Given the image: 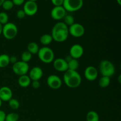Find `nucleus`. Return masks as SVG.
<instances>
[{"label": "nucleus", "mask_w": 121, "mask_h": 121, "mask_svg": "<svg viewBox=\"0 0 121 121\" xmlns=\"http://www.w3.org/2000/svg\"><path fill=\"white\" fill-rule=\"evenodd\" d=\"M51 35L56 42H64L69 37V27L63 22H57L52 28Z\"/></svg>", "instance_id": "f257e3e1"}, {"label": "nucleus", "mask_w": 121, "mask_h": 121, "mask_svg": "<svg viewBox=\"0 0 121 121\" xmlns=\"http://www.w3.org/2000/svg\"><path fill=\"white\" fill-rule=\"evenodd\" d=\"M63 81L67 87L76 88L81 84L82 77L77 70L68 69L64 73Z\"/></svg>", "instance_id": "f03ea898"}, {"label": "nucleus", "mask_w": 121, "mask_h": 121, "mask_svg": "<svg viewBox=\"0 0 121 121\" xmlns=\"http://www.w3.org/2000/svg\"><path fill=\"white\" fill-rule=\"evenodd\" d=\"M99 70L102 76L111 78L115 73V67L109 60H103L99 63Z\"/></svg>", "instance_id": "7ed1b4c3"}, {"label": "nucleus", "mask_w": 121, "mask_h": 121, "mask_svg": "<svg viewBox=\"0 0 121 121\" xmlns=\"http://www.w3.org/2000/svg\"><path fill=\"white\" fill-rule=\"evenodd\" d=\"M39 59L44 63H52L54 60V53L53 50L48 47H43L39 49L37 53Z\"/></svg>", "instance_id": "20e7f679"}, {"label": "nucleus", "mask_w": 121, "mask_h": 121, "mask_svg": "<svg viewBox=\"0 0 121 121\" xmlns=\"http://www.w3.org/2000/svg\"><path fill=\"white\" fill-rule=\"evenodd\" d=\"M2 34L7 40L14 39L18 34L17 27L13 22H8L2 27Z\"/></svg>", "instance_id": "39448f33"}, {"label": "nucleus", "mask_w": 121, "mask_h": 121, "mask_svg": "<svg viewBox=\"0 0 121 121\" xmlns=\"http://www.w3.org/2000/svg\"><path fill=\"white\" fill-rule=\"evenodd\" d=\"M83 5V0H64L63 7L66 11L75 12L81 9Z\"/></svg>", "instance_id": "423d86ee"}, {"label": "nucleus", "mask_w": 121, "mask_h": 121, "mask_svg": "<svg viewBox=\"0 0 121 121\" xmlns=\"http://www.w3.org/2000/svg\"><path fill=\"white\" fill-rule=\"evenodd\" d=\"M12 69L14 73L19 76L27 74L29 71L30 67L28 63L22 61H17L13 65Z\"/></svg>", "instance_id": "0eeeda50"}, {"label": "nucleus", "mask_w": 121, "mask_h": 121, "mask_svg": "<svg viewBox=\"0 0 121 121\" xmlns=\"http://www.w3.org/2000/svg\"><path fill=\"white\" fill-rule=\"evenodd\" d=\"M85 27L80 23L74 22L73 24L69 27V33L74 37H81L85 34Z\"/></svg>", "instance_id": "6e6552de"}, {"label": "nucleus", "mask_w": 121, "mask_h": 121, "mask_svg": "<svg viewBox=\"0 0 121 121\" xmlns=\"http://www.w3.org/2000/svg\"><path fill=\"white\" fill-rule=\"evenodd\" d=\"M47 84L52 89H59L62 85L61 78L55 74H51L47 79Z\"/></svg>", "instance_id": "1a4fd4ad"}, {"label": "nucleus", "mask_w": 121, "mask_h": 121, "mask_svg": "<svg viewBox=\"0 0 121 121\" xmlns=\"http://www.w3.org/2000/svg\"><path fill=\"white\" fill-rule=\"evenodd\" d=\"M24 11L26 13V15L28 16H33L35 15L38 11V5L36 2L31 1H27L24 4Z\"/></svg>", "instance_id": "9d476101"}, {"label": "nucleus", "mask_w": 121, "mask_h": 121, "mask_svg": "<svg viewBox=\"0 0 121 121\" xmlns=\"http://www.w3.org/2000/svg\"><path fill=\"white\" fill-rule=\"evenodd\" d=\"M66 12L63 6L54 7L51 11L50 15L53 20L59 21L64 18L66 15Z\"/></svg>", "instance_id": "9b49d317"}, {"label": "nucleus", "mask_w": 121, "mask_h": 121, "mask_svg": "<svg viewBox=\"0 0 121 121\" xmlns=\"http://www.w3.org/2000/svg\"><path fill=\"white\" fill-rule=\"evenodd\" d=\"M84 75L86 80L88 81H95L98 78V71L95 66H89L85 69Z\"/></svg>", "instance_id": "f8f14e48"}, {"label": "nucleus", "mask_w": 121, "mask_h": 121, "mask_svg": "<svg viewBox=\"0 0 121 121\" xmlns=\"http://www.w3.org/2000/svg\"><path fill=\"white\" fill-rule=\"evenodd\" d=\"M69 55L72 57L73 59H80L82 57L84 54L83 47L79 44H75L72 46L70 48Z\"/></svg>", "instance_id": "ddd939ff"}, {"label": "nucleus", "mask_w": 121, "mask_h": 121, "mask_svg": "<svg viewBox=\"0 0 121 121\" xmlns=\"http://www.w3.org/2000/svg\"><path fill=\"white\" fill-rule=\"evenodd\" d=\"M53 63V67L57 71L60 72H65L68 70L67 63L65 59L57 58L54 59Z\"/></svg>", "instance_id": "4468645a"}, {"label": "nucleus", "mask_w": 121, "mask_h": 121, "mask_svg": "<svg viewBox=\"0 0 121 121\" xmlns=\"http://www.w3.org/2000/svg\"><path fill=\"white\" fill-rule=\"evenodd\" d=\"M13 98V91L7 86H3L0 88V99L2 101L8 102Z\"/></svg>", "instance_id": "2eb2a0df"}, {"label": "nucleus", "mask_w": 121, "mask_h": 121, "mask_svg": "<svg viewBox=\"0 0 121 121\" xmlns=\"http://www.w3.org/2000/svg\"><path fill=\"white\" fill-rule=\"evenodd\" d=\"M43 76V71L40 67H34L30 70L29 75L31 81L33 80H39Z\"/></svg>", "instance_id": "dca6fc26"}, {"label": "nucleus", "mask_w": 121, "mask_h": 121, "mask_svg": "<svg viewBox=\"0 0 121 121\" xmlns=\"http://www.w3.org/2000/svg\"><path fill=\"white\" fill-rule=\"evenodd\" d=\"M19 86L22 87H27L31 85V80L30 79V77L27 74L25 75L20 76L18 80Z\"/></svg>", "instance_id": "f3484780"}, {"label": "nucleus", "mask_w": 121, "mask_h": 121, "mask_svg": "<svg viewBox=\"0 0 121 121\" xmlns=\"http://www.w3.org/2000/svg\"><path fill=\"white\" fill-rule=\"evenodd\" d=\"M53 38L51 34H45L41 35L40 39V41L43 45L46 46L49 45L50 44L52 43L53 41Z\"/></svg>", "instance_id": "a211bd4d"}, {"label": "nucleus", "mask_w": 121, "mask_h": 121, "mask_svg": "<svg viewBox=\"0 0 121 121\" xmlns=\"http://www.w3.org/2000/svg\"><path fill=\"white\" fill-rule=\"evenodd\" d=\"M39 49H40V48L39 47V45L35 42L30 43L27 46V51L29 52L32 55L37 54Z\"/></svg>", "instance_id": "6ab92c4d"}, {"label": "nucleus", "mask_w": 121, "mask_h": 121, "mask_svg": "<svg viewBox=\"0 0 121 121\" xmlns=\"http://www.w3.org/2000/svg\"><path fill=\"white\" fill-rule=\"evenodd\" d=\"M86 121H99V116L95 111H91L86 114Z\"/></svg>", "instance_id": "aec40b11"}, {"label": "nucleus", "mask_w": 121, "mask_h": 121, "mask_svg": "<svg viewBox=\"0 0 121 121\" xmlns=\"http://www.w3.org/2000/svg\"><path fill=\"white\" fill-rule=\"evenodd\" d=\"M9 64V56L6 54L0 55V68H4Z\"/></svg>", "instance_id": "412c9836"}, {"label": "nucleus", "mask_w": 121, "mask_h": 121, "mask_svg": "<svg viewBox=\"0 0 121 121\" xmlns=\"http://www.w3.org/2000/svg\"><path fill=\"white\" fill-rule=\"evenodd\" d=\"M111 83V78L107 76H102L99 80V85L102 88H105L109 86Z\"/></svg>", "instance_id": "4be33fe9"}, {"label": "nucleus", "mask_w": 121, "mask_h": 121, "mask_svg": "<svg viewBox=\"0 0 121 121\" xmlns=\"http://www.w3.org/2000/svg\"><path fill=\"white\" fill-rule=\"evenodd\" d=\"M68 69L72 70H77L79 67V63L77 59H74L72 58L70 61L67 62Z\"/></svg>", "instance_id": "5701e85b"}, {"label": "nucleus", "mask_w": 121, "mask_h": 121, "mask_svg": "<svg viewBox=\"0 0 121 121\" xmlns=\"http://www.w3.org/2000/svg\"><path fill=\"white\" fill-rule=\"evenodd\" d=\"M8 105L11 109L13 110H17L20 108V104L18 100L14 98H11L10 100L8 101Z\"/></svg>", "instance_id": "b1692460"}, {"label": "nucleus", "mask_w": 121, "mask_h": 121, "mask_svg": "<svg viewBox=\"0 0 121 121\" xmlns=\"http://www.w3.org/2000/svg\"><path fill=\"white\" fill-rule=\"evenodd\" d=\"M63 20V22L68 27L74 23V18L72 15H67L66 14L65 17H64Z\"/></svg>", "instance_id": "393cba45"}, {"label": "nucleus", "mask_w": 121, "mask_h": 121, "mask_svg": "<svg viewBox=\"0 0 121 121\" xmlns=\"http://www.w3.org/2000/svg\"><path fill=\"white\" fill-rule=\"evenodd\" d=\"M21 61L24 62L28 63L32 59V54L28 51H25L21 54Z\"/></svg>", "instance_id": "a878e982"}, {"label": "nucleus", "mask_w": 121, "mask_h": 121, "mask_svg": "<svg viewBox=\"0 0 121 121\" xmlns=\"http://www.w3.org/2000/svg\"><path fill=\"white\" fill-rule=\"evenodd\" d=\"M19 115L16 113L11 112L6 115L5 121H18Z\"/></svg>", "instance_id": "bb28decb"}, {"label": "nucleus", "mask_w": 121, "mask_h": 121, "mask_svg": "<svg viewBox=\"0 0 121 121\" xmlns=\"http://www.w3.org/2000/svg\"><path fill=\"white\" fill-rule=\"evenodd\" d=\"M14 4L11 0H5L3 4H2V7L6 11H8L14 7Z\"/></svg>", "instance_id": "cd10ccee"}, {"label": "nucleus", "mask_w": 121, "mask_h": 121, "mask_svg": "<svg viewBox=\"0 0 121 121\" xmlns=\"http://www.w3.org/2000/svg\"><path fill=\"white\" fill-rule=\"evenodd\" d=\"M8 14L5 12H1L0 13V24L4 26L8 22Z\"/></svg>", "instance_id": "c85d7f7f"}, {"label": "nucleus", "mask_w": 121, "mask_h": 121, "mask_svg": "<svg viewBox=\"0 0 121 121\" xmlns=\"http://www.w3.org/2000/svg\"><path fill=\"white\" fill-rule=\"evenodd\" d=\"M17 17L19 19H22L26 17V13L23 9H19L16 13Z\"/></svg>", "instance_id": "c756f323"}, {"label": "nucleus", "mask_w": 121, "mask_h": 121, "mask_svg": "<svg viewBox=\"0 0 121 121\" xmlns=\"http://www.w3.org/2000/svg\"><path fill=\"white\" fill-rule=\"evenodd\" d=\"M51 1L54 7H59V6H63L64 0H51Z\"/></svg>", "instance_id": "7c9ffc66"}, {"label": "nucleus", "mask_w": 121, "mask_h": 121, "mask_svg": "<svg viewBox=\"0 0 121 121\" xmlns=\"http://www.w3.org/2000/svg\"><path fill=\"white\" fill-rule=\"evenodd\" d=\"M31 83V85L33 88L35 89L39 88L40 86V83L39 80H33Z\"/></svg>", "instance_id": "2f4dec72"}, {"label": "nucleus", "mask_w": 121, "mask_h": 121, "mask_svg": "<svg viewBox=\"0 0 121 121\" xmlns=\"http://www.w3.org/2000/svg\"><path fill=\"white\" fill-rule=\"evenodd\" d=\"M13 1L14 5H21L24 3L25 0H11Z\"/></svg>", "instance_id": "473e14b6"}, {"label": "nucleus", "mask_w": 121, "mask_h": 121, "mask_svg": "<svg viewBox=\"0 0 121 121\" xmlns=\"http://www.w3.org/2000/svg\"><path fill=\"white\" fill-rule=\"evenodd\" d=\"M6 113L4 111L0 110V121H5V120Z\"/></svg>", "instance_id": "72a5a7b5"}, {"label": "nucleus", "mask_w": 121, "mask_h": 121, "mask_svg": "<svg viewBox=\"0 0 121 121\" xmlns=\"http://www.w3.org/2000/svg\"><path fill=\"white\" fill-rule=\"evenodd\" d=\"M17 61V58L16 56H13L9 57V63H12L14 65Z\"/></svg>", "instance_id": "f704fd0d"}, {"label": "nucleus", "mask_w": 121, "mask_h": 121, "mask_svg": "<svg viewBox=\"0 0 121 121\" xmlns=\"http://www.w3.org/2000/svg\"><path fill=\"white\" fill-rule=\"evenodd\" d=\"M2 27H3V26H2V25L1 24H0V35H1V34H2Z\"/></svg>", "instance_id": "c9c22d12"}, {"label": "nucleus", "mask_w": 121, "mask_h": 121, "mask_svg": "<svg viewBox=\"0 0 121 121\" xmlns=\"http://www.w3.org/2000/svg\"><path fill=\"white\" fill-rule=\"evenodd\" d=\"M117 3H118V4L119 5H121V0H117Z\"/></svg>", "instance_id": "e433bc0d"}, {"label": "nucleus", "mask_w": 121, "mask_h": 121, "mask_svg": "<svg viewBox=\"0 0 121 121\" xmlns=\"http://www.w3.org/2000/svg\"><path fill=\"white\" fill-rule=\"evenodd\" d=\"M5 0H0V6H2V4H3L4 1Z\"/></svg>", "instance_id": "4c0bfd02"}, {"label": "nucleus", "mask_w": 121, "mask_h": 121, "mask_svg": "<svg viewBox=\"0 0 121 121\" xmlns=\"http://www.w3.org/2000/svg\"><path fill=\"white\" fill-rule=\"evenodd\" d=\"M121 75H119V78H118V81H119V83H121Z\"/></svg>", "instance_id": "58836bf2"}, {"label": "nucleus", "mask_w": 121, "mask_h": 121, "mask_svg": "<svg viewBox=\"0 0 121 121\" xmlns=\"http://www.w3.org/2000/svg\"><path fill=\"white\" fill-rule=\"evenodd\" d=\"M2 101L1 100V99H0V108H1V106H2Z\"/></svg>", "instance_id": "ea45409f"}, {"label": "nucleus", "mask_w": 121, "mask_h": 121, "mask_svg": "<svg viewBox=\"0 0 121 121\" xmlns=\"http://www.w3.org/2000/svg\"><path fill=\"white\" fill-rule=\"evenodd\" d=\"M27 1H34V2H36L37 0H27Z\"/></svg>", "instance_id": "a19ab883"}, {"label": "nucleus", "mask_w": 121, "mask_h": 121, "mask_svg": "<svg viewBox=\"0 0 121 121\" xmlns=\"http://www.w3.org/2000/svg\"><path fill=\"white\" fill-rule=\"evenodd\" d=\"M46 1H48V0H46Z\"/></svg>", "instance_id": "79ce46f5"}]
</instances>
